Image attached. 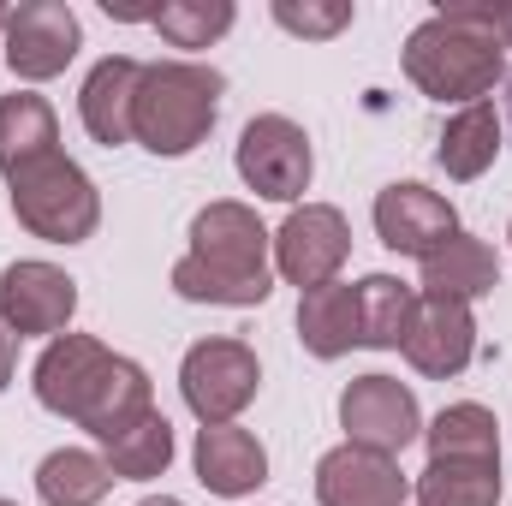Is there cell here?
<instances>
[{
    "instance_id": "obj_1",
    "label": "cell",
    "mask_w": 512,
    "mask_h": 506,
    "mask_svg": "<svg viewBox=\"0 0 512 506\" xmlns=\"http://www.w3.org/2000/svg\"><path fill=\"white\" fill-rule=\"evenodd\" d=\"M173 292L185 304L256 310L274 292V233L256 221L251 203H209L191 215V251L173 262Z\"/></svg>"
},
{
    "instance_id": "obj_2",
    "label": "cell",
    "mask_w": 512,
    "mask_h": 506,
    "mask_svg": "<svg viewBox=\"0 0 512 506\" xmlns=\"http://www.w3.org/2000/svg\"><path fill=\"white\" fill-rule=\"evenodd\" d=\"M399 66L417 84V96H429L441 108H471V102L495 96V84L507 72V48L489 30L483 6H441L405 36Z\"/></svg>"
},
{
    "instance_id": "obj_3",
    "label": "cell",
    "mask_w": 512,
    "mask_h": 506,
    "mask_svg": "<svg viewBox=\"0 0 512 506\" xmlns=\"http://www.w3.org/2000/svg\"><path fill=\"white\" fill-rule=\"evenodd\" d=\"M221 72L203 60H155L137 78V102H131V143H143L161 161L191 155L197 143H209V131L221 120Z\"/></svg>"
},
{
    "instance_id": "obj_4",
    "label": "cell",
    "mask_w": 512,
    "mask_h": 506,
    "mask_svg": "<svg viewBox=\"0 0 512 506\" xmlns=\"http://www.w3.org/2000/svg\"><path fill=\"white\" fill-rule=\"evenodd\" d=\"M6 191H12V215L30 239L42 245H84L96 239L102 227V191L96 179L72 161V155H42L18 173H6Z\"/></svg>"
},
{
    "instance_id": "obj_5",
    "label": "cell",
    "mask_w": 512,
    "mask_h": 506,
    "mask_svg": "<svg viewBox=\"0 0 512 506\" xmlns=\"http://www.w3.org/2000/svg\"><path fill=\"white\" fill-rule=\"evenodd\" d=\"M179 393L191 405V417L209 429V423H239L245 405L262 393V364L245 340L233 334H215V340H197L185 358H179Z\"/></svg>"
},
{
    "instance_id": "obj_6",
    "label": "cell",
    "mask_w": 512,
    "mask_h": 506,
    "mask_svg": "<svg viewBox=\"0 0 512 506\" xmlns=\"http://www.w3.org/2000/svg\"><path fill=\"white\" fill-rule=\"evenodd\" d=\"M233 167L245 179V191H256L262 203H292L310 191L316 179V149H310V131L286 114H256L251 126L239 131V149H233Z\"/></svg>"
},
{
    "instance_id": "obj_7",
    "label": "cell",
    "mask_w": 512,
    "mask_h": 506,
    "mask_svg": "<svg viewBox=\"0 0 512 506\" xmlns=\"http://www.w3.org/2000/svg\"><path fill=\"white\" fill-rule=\"evenodd\" d=\"M84 48V24L66 0H24V6H6L0 18V54L12 66V78L24 84H48L60 78Z\"/></svg>"
},
{
    "instance_id": "obj_8",
    "label": "cell",
    "mask_w": 512,
    "mask_h": 506,
    "mask_svg": "<svg viewBox=\"0 0 512 506\" xmlns=\"http://www.w3.org/2000/svg\"><path fill=\"white\" fill-rule=\"evenodd\" d=\"M346 256H352V221L334 203H298L274 227V274L298 292L340 280Z\"/></svg>"
},
{
    "instance_id": "obj_9",
    "label": "cell",
    "mask_w": 512,
    "mask_h": 506,
    "mask_svg": "<svg viewBox=\"0 0 512 506\" xmlns=\"http://www.w3.org/2000/svg\"><path fill=\"white\" fill-rule=\"evenodd\" d=\"M0 316L18 340H60L78 316V280L60 262L24 256L0 268Z\"/></svg>"
},
{
    "instance_id": "obj_10",
    "label": "cell",
    "mask_w": 512,
    "mask_h": 506,
    "mask_svg": "<svg viewBox=\"0 0 512 506\" xmlns=\"http://www.w3.org/2000/svg\"><path fill=\"white\" fill-rule=\"evenodd\" d=\"M340 429H346V441H352V447H370V453L399 459L411 441H423L417 393H411L405 381L382 376V370L346 381V393H340Z\"/></svg>"
},
{
    "instance_id": "obj_11",
    "label": "cell",
    "mask_w": 512,
    "mask_h": 506,
    "mask_svg": "<svg viewBox=\"0 0 512 506\" xmlns=\"http://www.w3.org/2000/svg\"><path fill=\"white\" fill-rule=\"evenodd\" d=\"M370 221H376V239H382L393 256H435L453 233H459V209L441 197V191H429V185H417V179H399V185H387L376 191V209H370Z\"/></svg>"
},
{
    "instance_id": "obj_12",
    "label": "cell",
    "mask_w": 512,
    "mask_h": 506,
    "mask_svg": "<svg viewBox=\"0 0 512 506\" xmlns=\"http://www.w3.org/2000/svg\"><path fill=\"white\" fill-rule=\"evenodd\" d=\"M405 364L429 381H453L477 358V310L459 298H417L411 334H405Z\"/></svg>"
},
{
    "instance_id": "obj_13",
    "label": "cell",
    "mask_w": 512,
    "mask_h": 506,
    "mask_svg": "<svg viewBox=\"0 0 512 506\" xmlns=\"http://www.w3.org/2000/svg\"><path fill=\"white\" fill-rule=\"evenodd\" d=\"M405 501H411V477L387 453L340 441L316 459V506H405Z\"/></svg>"
},
{
    "instance_id": "obj_14",
    "label": "cell",
    "mask_w": 512,
    "mask_h": 506,
    "mask_svg": "<svg viewBox=\"0 0 512 506\" xmlns=\"http://www.w3.org/2000/svg\"><path fill=\"white\" fill-rule=\"evenodd\" d=\"M108 364H114V352L96 334H60V340H48L42 358H36V370H30L36 405L54 411V417H66V423H78V411L90 405V393H96V381H102Z\"/></svg>"
},
{
    "instance_id": "obj_15",
    "label": "cell",
    "mask_w": 512,
    "mask_h": 506,
    "mask_svg": "<svg viewBox=\"0 0 512 506\" xmlns=\"http://www.w3.org/2000/svg\"><path fill=\"white\" fill-rule=\"evenodd\" d=\"M191 471H197V483L209 495L245 501V495H256L268 483V447L256 441L251 429H239V423H209L191 441Z\"/></svg>"
},
{
    "instance_id": "obj_16",
    "label": "cell",
    "mask_w": 512,
    "mask_h": 506,
    "mask_svg": "<svg viewBox=\"0 0 512 506\" xmlns=\"http://www.w3.org/2000/svg\"><path fill=\"white\" fill-rule=\"evenodd\" d=\"M137 78H143V60H131V54H108V60L90 66V78H84V90H78V120H84V131H90L102 149L131 143Z\"/></svg>"
},
{
    "instance_id": "obj_17",
    "label": "cell",
    "mask_w": 512,
    "mask_h": 506,
    "mask_svg": "<svg viewBox=\"0 0 512 506\" xmlns=\"http://www.w3.org/2000/svg\"><path fill=\"white\" fill-rule=\"evenodd\" d=\"M149 411H155V387H149V370H143L137 358H120V352H114V364L102 370L96 393H90V405L78 411V429H90V435L108 447V441H120L126 429H137Z\"/></svg>"
},
{
    "instance_id": "obj_18",
    "label": "cell",
    "mask_w": 512,
    "mask_h": 506,
    "mask_svg": "<svg viewBox=\"0 0 512 506\" xmlns=\"http://www.w3.org/2000/svg\"><path fill=\"white\" fill-rule=\"evenodd\" d=\"M501 286V256L495 245H483L477 233H453L435 256H423V298H459V304H477Z\"/></svg>"
},
{
    "instance_id": "obj_19",
    "label": "cell",
    "mask_w": 512,
    "mask_h": 506,
    "mask_svg": "<svg viewBox=\"0 0 512 506\" xmlns=\"http://www.w3.org/2000/svg\"><path fill=\"white\" fill-rule=\"evenodd\" d=\"M501 137H507L501 108H495V102H471V108H459V114L441 126L435 161H441V173H447V179L471 185V179H483V173L495 167V155H501Z\"/></svg>"
},
{
    "instance_id": "obj_20",
    "label": "cell",
    "mask_w": 512,
    "mask_h": 506,
    "mask_svg": "<svg viewBox=\"0 0 512 506\" xmlns=\"http://www.w3.org/2000/svg\"><path fill=\"white\" fill-rule=\"evenodd\" d=\"M298 340H304V352L322 358V364L346 358V352L358 346V286L328 280V286L304 292V298H298Z\"/></svg>"
},
{
    "instance_id": "obj_21",
    "label": "cell",
    "mask_w": 512,
    "mask_h": 506,
    "mask_svg": "<svg viewBox=\"0 0 512 506\" xmlns=\"http://www.w3.org/2000/svg\"><path fill=\"white\" fill-rule=\"evenodd\" d=\"M54 149H60V114L48 108V96L36 90L0 96V173H18Z\"/></svg>"
},
{
    "instance_id": "obj_22",
    "label": "cell",
    "mask_w": 512,
    "mask_h": 506,
    "mask_svg": "<svg viewBox=\"0 0 512 506\" xmlns=\"http://www.w3.org/2000/svg\"><path fill=\"white\" fill-rule=\"evenodd\" d=\"M417 286H405L399 274H364L358 280V346L370 352H399L417 316Z\"/></svg>"
},
{
    "instance_id": "obj_23",
    "label": "cell",
    "mask_w": 512,
    "mask_h": 506,
    "mask_svg": "<svg viewBox=\"0 0 512 506\" xmlns=\"http://www.w3.org/2000/svg\"><path fill=\"white\" fill-rule=\"evenodd\" d=\"M114 483H120V477H114L108 459L90 453V447H54V453L36 465V501L42 506H102Z\"/></svg>"
},
{
    "instance_id": "obj_24",
    "label": "cell",
    "mask_w": 512,
    "mask_h": 506,
    "mask_svg": "<svg viewBox=\"0 0 512 506\" xmlns=\"http://www.w3.org/2000/svg\"><path fill=\"white\" fill-rule=\"evenodd\" d=\"M423 447L429 459H477V465H501V423L489 405L477 399H459V405H441L435 423L423 429Z\"/></svg>"
},
{
    "instance_id": "obj_25",
    "label": "cell",
    "mask_w": 512,
    "mask_h": 506,
    "mask_svg": "<svg viewBox=\"0 0 512 506\" xmlns=\"http://www.w3.org/2000/svg\"><path fill=\"white\" fill-rule=\"evenodd\" d=\"M417 506H501V465L477 459H429L411 483Z\"/></svg>"
},
{
    "instance_id": "obj_26",
    "label": "cell",
    "mask_w": 512,
    "mask_h": 506,
    "mask_svg": "<svg viewBox=\"0 0 512 506\" xmlns=\"http://www.w3.org/2000/svg\"><path fill=\"white\" fill-rule=\"evenodd\" d=\"M102 459H108V471L120 483H155V477H167V465H173V423L161 411H149L137 429H126L120 441L102 447Z\"/></svg>"
},
{
    "instance_id": "obj_27",
    "label": "cell",
    "mask_w": 512,
    "mask_h": 506,
    "mask_svg": "<svg viewBox=\"0 0 512 506\" xmlns=\"http://www.w3.org/2000/svg\"><path fill=\"white\" fill-rule=\"evenodd\" d=\"M233 18H239L233 0H167V6L149 12L155 36H161L167 48H215V42L233 30Z\"/></svg>"
},
{
    "instance_id": "obj_28",
    "label": "cell",
    "mask_w": 512,
    "mask_h": 506,
    "mask_svg": "<svg viewBox=\"0 0 512 506\" xmlns=\"http://www.w3.org/2000/svg\"><path fill=\"white\" fill-rule=\"evenodd\" d=\"M268 12L286 36H304V42H334L352 24V0H274Z\"/></svg>"
},
{
    "instance_id": "obj_29",
    "label": "cell",
    "mask_w": 512,
    "mask_h": 506,
    "mask_svg": "<svg viewBox=\"0 0 512 506\" xmlns=\"http://www.w3.org/2000/svg\"><path fill=\"white\" fill-rule=\"evenodd\" d=\"M12 370H18V334H12L6 316H0V393L12 387Z\"/></svg>"
},
{
    "instance_id": "obj_30",
    "label": "cell",
    "mask_w": 512,
    "mask_h": 506,
    "mask_svg": "<svg viewBox=\"0 0 512 506\" xmlns=\"http://www.w3.org/2000/svg\"><path fill=\"white\" fill-rule=\"evenodd\" d=\"M489 12V30L501 36V48H512V6H483Z\"/></svg>"
},
{
    "instance_id": "obj_31",
    "label": "cell",
    "mask_w": 512,
    "mask_h": 506,
    "mask_svg": "<svg viewBox=\"0 0 512 506\" xmlns=\"http://www.w3.org/2000/svg\"><path fill=\"white\" fill-rule=\"evenodd\" d=\"M137 506H185V501H179V495H143Z\"/></svg>"
},
{
    "instance_id": "obj_32",
    "label": "cell",
    "mask_w": 512,
    "mask_h": 506,
    "mask_svg": "<svg viewBox=\"0 0 512 506\" xmlns=\"http://www.w3.org/2000/svg\"><path fill=\"white\" fill-rule=\"evenodd\" d=\"M507 120H512V84H507Z\"/></svg>"
},
{
    "instance_id": "obj_33",
    "label": "cell",
    "mask_w": 512,
    "mask_h": 506,
    "mask_svg": "<svg viewBox=\"0 0 512 506\" xmlns=\"http://www.w3.org/2000/svg\"><path fill=\"white\" fill-rule=\"evenodd\" d=\"M0 506H18V501H0Z\"/></svg>"
},
{
    "instance_id": "obj_34",
    "label": "cell",
    "mask_w": 512,
    "mask_h": 506,
    "mask_svg": "<svg viewBox=\"0 0 512 506\" xmlns=\"http://www.w3.org/2000/svg\"><path fill=\"white\" fill-rule=\"evenodd\" d=\"M0 18H6V6H0Z\"/></svg>"
},
{
    "instance_id": "obj_35",
    "label": "cell",
    "mask_w": 512,
    "mask_h": 506,
    "mask_svg": "<svg viewBox=\"0 0 512 506\" xmlns=\"http://www.w3.org/2000/svg\"><path fill=\"white\" fill-rule=\"evenodd\" d=\"M507 239H512V227H507Z\"/></svg>"
}]
</instances>
